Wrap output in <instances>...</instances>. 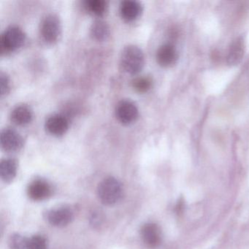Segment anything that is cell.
Listing matches in <instances>:
<instances>
[{
    "instance_id": "9c48e42d",
    "label": "cell",
    "mask_w": 249,
    "mask_h": 249,
    "mask_svg": "<svg viewBox=\"0 0 249 249\" xmlns=\"http://www.w3.org/2000/svg\"><path fill=\"white\" fill-rule=\"evenodd\" d=\"M27 192L33 200H43L52 195V187L46 180L37 179L30 183Z\"/></svg>"
},
{
    "instance_id": "6da1fadb",
    "label": "cell",
    "mask_w": 249,
    "mask_h": 249,
    "mask_svg": "<svg viewBox=\"0 0 249 249\" xmlns=\"http://www.w3.org/2000/svg\"><path fill=\"white\" fill-rule=\"evenodd\" d=\"M120 65L122 70L129 75L139 73L145 65L143 52L138 46H126L121 54Z\"/></svg>"
},
{
    "instance_id": "7c38bea8",
    "label": "cell",
    "mask_w": 249,
    "mask_h": 249,
    "mask_svg": "<svg viewBox=\"0 0 249 249\" xmlns=\"http://www.w3.org/2000/svg\"><path fill=\"white\" fill-rule=\"evenodd\" d=\"M178 59L177 51L171 44L160 46L157 52V61L160 66L168 68L176 63Z\"/></svg>"
},
{
    "instance_id": "277c9868",
    "label": "cell",
    "mask_w": 249,
    "mask_h": 249,
    "mask_svg": "<svg viewBox=\"0 0 249 249\" xmlns=\"http://www.w3.org/2000/svg\"><path fill=\"white\" fill-rule=\"evenodd\" d=\"M62 34L60 19L55 14L46 16L40 24V36L45 43L54 44L59 40Z\"/></svg>"
},
{
    "instance_id": "44dd1931",
    "label": "cell",
    "mask_w": 249,
    "mask_h": 249,
    "mask_svg": "<svg viewBox=\"0 0 249 249\" xmlns=\"http://www.w3.org/2000/svg\"><path fill=\"white\" fill-rule=\"evenodd\" d=\"M0 88H1V95L2 96L6 95L11 89L9 78L4 72H1V75H0Z\"/></svg>"
},
{
    "instance_id": "e0dca14e",
    "label": "cell",
    "mask_w": 249,
    "mask_h": 249,
    "mask_svg": "<svg viewBox=\"0 0 249 249\" xmlns=\"http://www.w3.org/2000/svg\"><path fill=\"white\" fill-rule=\"evenodd\" d=\"M84 8L89 14L100 17L107 11V3L104 0H87L84 2Z\"/></svg>"
},
{
    "instance_id": "ffe728a7",
    "label": "cell",
    "mask_w": 249,
    "mask_h": 249,
    "mask_svg": "<svg viewBox=\"0 0 249 249\" xmlns=\"http://www.w3.org/2000/svg\"><path fill=\"white\" fill-rule=\"evenodd\" d=\"M28 239L25 238L20 234H14L11 236L10 240V246L11 249H27Z\"/></svg>"
},
{
    "instance_id": "7a4b0ae2",
    "label": "cell",
    "mask_w": 249,
    "mask_h": 249,
    "mask_svg": "<svg viewBox=\"0 0 249 249\" xmlns=\"http://www.w3.org/2000/svg\"><path fill=\"white\" fill-rule=\"evenodd\" d=\"M123 195L122 183L115 178L104 179L99 185L97 195L102 203L113 205L117 203Z\"/></svg>"
},
{
    "instance_id": "5bb4252c",
    "label": "cell",
    "mask_w": 249,
    "mask_h": 249,
    "mask_svg": "<svg viewBox=\"0 0 249 249\" xmlns=\"http://www.w3.org/2000/svg\"><path fill=\"white\" fill-rule=\"evenodd\" d=\"M245 52L244 40L242 37L236 39L230 46L227 55V62L230 65H236L243 59Z\"/></svg>"
},
{
    "instance_id": "5b68a950",
    "label": "cell",
    "mask_w": 249,
    "mask_h": 249,
    "mask_svg": "<svg viewBox=\"0 0 249 249\" xmlns=\"http://www.w3.org/2000/svg\"><path fill=\"white\" fill-rule=\"evenodd\" d=\"M116 119L124 125H129L136 122L139 116L136 105L129 100L119 102L116 107Z\"/></svg>"
},
{
    "instance_id": "30bf717a",
    "label": "cell",
    "mask_w": 249,
    "mask_h": 249,
    "mask_svg": "<svg viewBox=\"0 0 249 249\" xmlns=\"http://www.w3.org/2000/svg\"><path fill=\"white\" fill-rule=\"evenodd\" d=\"M142 12V7L139 2L134 0H126L121 3V17L127 22H132L138 19Z\"/></svg>"
},
{
    "instance_id": "d6986e66",
    "label": "cell",
    "mask_w": 249,
    "mask_h": 249,
    "mask_svg": "<svg viewBox=\"0 0 249 249\" xmlns=\"http://www.w3.org/2000/svg\"><path fill=\"white\" fill-rule=\"evenodd\" d=\"M47 243L46 239L40 235H36L28 239L27 249H46Z\"/></svg>"
},
{
    "instance_id": "9a60e30c",
    "label": "cell",
    "mask_w": 249,
    "mask_h": 249,
    "mask_svg": "<svg viewBox=\"0 0 249 249\" xmlns=\"http://www.w3.org/2000/svg\"><path fill=\"white\" fill-rule=\"evenodd\" d=\"M17 162L13 159L2 160L0 164V176L5 183H10L17 176Z\"/></svg>"
},
{
    "instance_id": "8992f818",
    "label": "cell",
    "mask_w": 249,
    "mask_h": 249,
    "mask_svg": "<svg viewBox=\"0 0 249 249\" xmlns=\"http://www.w3.org/2000/svg\"><path fill=\"white\" fill-rule=\"evenodd\" d=\"M24 143L21 135L15 129L6 128L1 132L0 144L2 149L7 152H14L21 149Z\"/></svg>"
},
{
    "instance_id": "ac0fdd59",
    "label": "cell",
    "mask_w": 249,
    "mask_h": 249,
    "mask_svg": "<svg viewBox=\"0 0 249 249\" xmlns=\"http://www.w3.org/2000/svg\"><path fill=\"white\" fill-rule=\"evenodd\" d=\"M152 84V79L146 76L138 77L132 81V87L138 93H145L149 91Z\"/></svg>"
},
{
    "instance_id": "2e32d148",
    "label": "cell",
    "mask_w": 249,
    "mask_h": 249,
    "mask_svg": "<svg viewBox=\"0 0 249 249\" xmlns=\"http://www.w3.org/2000/svg\"><path fill=\"white\" fill-rule=\"evenodd\" d=\"M90 33L92 38L97 41H106L110 37V27L104 21L97 20L91 25Z\"/></svg>"
},
{
    "instance_id": "4fadbf2b",
    "label": "cell",
    "mask_w": 249,
    "mask_h": 249,
    "mask_svg": "<svg viewBox=\"0 0 249 249\" xmlns=\"http://www.w3.org/2000/svg\"><path fill=\"white\" fill-rule=\"evenodd\" d=\"M33 119V110L27 105L17 106L11 113V122L17 126H26L32 122Z\"/></svg>"
},
{
    "instance_id": "ba28073f",
    "label": "cell",
    "mask_w": 249,
    "mask_h": 249,
    "mask_svg": "<svg viewBox=\"0 0 249 249\" xmlns=\"http://www.w3.org/2000/svg\"><path fill=\"white\" fill-rule=\"evenodd\" d=\"M45 127L47 132L53 136H62L69 129V121L64 115H52L46 120Z\"/></svg>"
},
{
    "instance_id": "8fae6325",
    "label": "cell",
    "mask_w": 249,
    "mask_h": 249,
    "mask_svg": "<svg viewBox=\"0 0 249 249\" xmlns=\"http://www.w3.org/2000/svg\"><path fill=\"white\" fill-rule=\"evenodd\" d=\"M141 236L144 243L151 249L157 248L161 243L160 228L157 224L153 223H148L142 227Z\"/></svg>"
},
{
    "instance_id": "52a82bcc",
    "label": "cell",
    "mask_w": 249,
    "mask_h": 249,
    "mask_svg": "<svg viewBox=\"0 0 249 249\" xmlns=\"http://www.w3.org/2000/svg\"><path fill=\"white\" fill-rule=\"evenodd\" d=\"M73 211L68 207H59L46 213V219L54 227H62L69 224L73 219Z\"/></svg>"
},
{
    "instance_id": "3957f363",
    "label": "cell",
    "mask_w": 249,
    "mask_h": 249,
    "mask_svg": "<svg viewBox=\"0 0 249 249\" xmlns=\"http://www.w3.org/2000/svg\"><path fill=\"white\" fill-rule=\"evenodd\" d=\"M26 41V35L20 27L11 26L5 30L0 39V52L8 54L22 47Z\"/></svg>"
}]
</instances>
